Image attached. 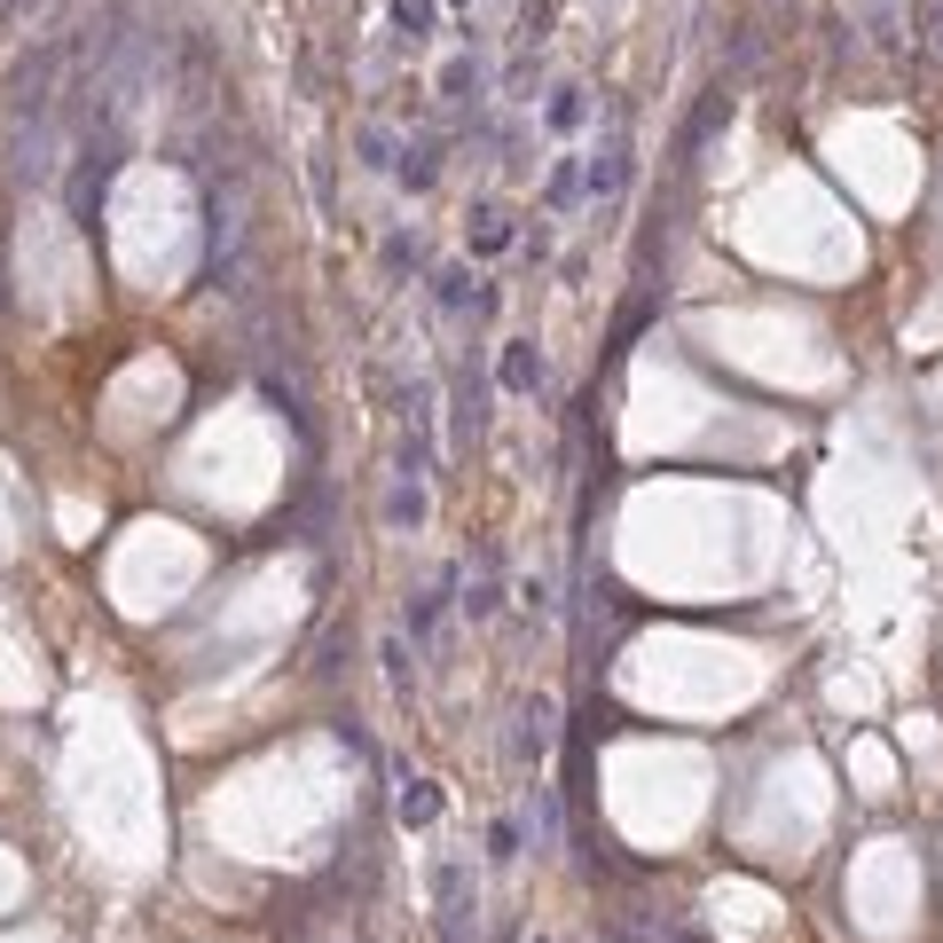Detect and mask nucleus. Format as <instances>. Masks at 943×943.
<instances>
[{"instance_id": "nucleus-2", "label": "nucleus", "mask_w": 943, "mask_h": 943, "mask_svg": "<svg viewBox=\"0 0 943 943\" xmlns=\"http://www.w3.org/2000/svg\"><path fill=\"white\" fill-rule=\"evenodd\" d=\"M503 386H535V354H527V347L503 354Z\"/></svg>"}, {"instance_id": "nucleus-1", "label": "nucleus", "mask_w": 943, "mask_h": 943, "mask_svg": "<svg viewBox=\"0 0 943 943\" xmlns=\"http://www.w3.org/2000/svg\"><path fill=\"white\" fill-rule=\"evenodd\" d=\"M432 810H441V794H432V787H410V794H401V826H425Z\"/></svg>"}]
</instances>
